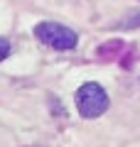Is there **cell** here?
I'll list each match as a JSON object with an SVG mask.
<instances>
[{
    "mask_svg": "<svg viewBox=\"0 0 140 147\" xmlns=\"http://www.w3.org/2000/svg\"><path fill=\"white\" fill-rule=\"evenodd\" d=\"M76 110H79V115L86 118V120L103 115L108 110V93H106V88L101 84H96V81L81 84L76 91Z\"/></svg>",
    "mask_w": 140,
    "mask_h": 147,
    "instance_id": "6da1fadb",
    "label": "cell"
},
{
    "mask_svg": "<svg viewBox=\"0 0 140 147\" xmlns=\"http://www.w3.org/2000/svg\"><path fill=\"white\" fill-rule=\"evenodd\" d=\"M35 37L44 47L57 49V52H69L79 44V37L74 30H69L67 25H59V22H49V20L35 25Z\"/></svg>",
    "mask_w": 140,
    "mask_h": 147,
    "instance_id": "7a4b0ae2",
    "label": "cell"
},
{
    "mask_svg": "<svg viewBox=\"0 0 140 147\" xmlns=\"http://www.w3.org/2000/svg\"><path fill=\"white\" fill-rule=\"evenodd\" d=\"M5 57H10V42H7L5 37H0V61Z\"/></svg>",
    "mask_w": 140,
    "mask_h": 147,
    "instance_id": "3957f363",
    "label": "cell"
}]
</instances>
